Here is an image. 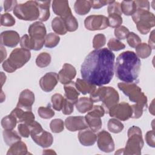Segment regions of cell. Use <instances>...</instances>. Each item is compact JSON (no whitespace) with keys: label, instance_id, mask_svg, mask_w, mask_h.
Returning a JSON list of instances; mask_svg holds the SVG:
<instances>
[{"label":"cell","instance_id":"obj_1","mask_svg":"<svg viewBox=\"0 0 155 155\" xmlns=\"http://www.w3.org/2000/svg\"><path fill=\"white\" fill-rule=\"evenodd\" d=\"M115 55L108 48L91 51L81 65L83 79L97 86L109 84L114 76Z\"/></svg>","mask_w":155,"mask_h":155},{"label":"cell","instance_id":"obj_2","mask_svg":"<svg viewBox=\"0 0 155 155\" xmlns=\"http://www.w3.org/2000/svg\"><path fill=\"white\" fill-rule=\"evenodd\" d=\"M140 66V60L134 51H124L116 58V76L124 82H137Z\"/></svg>","mask_w":155,"mask_h":155},{"label":"cell","instance_id":"obj_3","mask_svg":"<svg viewBox=\"0 0 155 155\" xmlns=\"http://www.w3.org/2000/svg\"><path fill=\"white\" fill-rule=\"evenodd\" d=\"M90 98L93 103L102 102V107L108 113L111 107L119 102V94L113 87L100 86L90 94Z\"/></svg>","mask_w":155,"mask_h":155},{"label":"cell","instance_id":"obj_4","mask_svg":"<svg viewBox=\"0 0 155 155\" xmlns=\"http://www.w3.org/2000/svg\"><path fill=\"white\" fill-rule=\"evenodd\" d=\"M30 58V50L22 48H15L11 52L8 58L2 62V68L8 73H13L22 67L29 61Z\"/></svg>","mask_w":155,"mask_h":155},{"label":"cell","instance_id":"obj_5","mask_svg":"<svg viewBox=\"0 0 155 155\" xmlns=\"http://www.w3.org/2000/svg\"><path fill=\"white\" fill-rule=\"evenodd\" d=\"M127 136L128 140L124 148V154H140L141 150L144 145L141 129L133 125L128 130Z\"/></svg>","mask_w":155,"mask_h":155},{"label":"cell","instance_id":"obj_6","mask_svg":"<svg viewBox=\"0 0 155 155\" xmlns=\"http://www.w3.org/2000/svg\"><path fill=\"white\" fill-rule=\"evenodd\" d=\"M15 16L21 20L33 21L39 19V10L37 1H28L16 5L13 10Z\"/></svg>","mask_w":155,"mask_h":155},{"label":"cell","instance_id":"obj_7","mask_svg":"<svg viewBox=\"0 0 155 155\" xmlns=\"http://www.w3.org/2000/svg\"><path fill=\"white\" fill-rule=\"evenodd\" d=\"M119 89L127 96L131 102L147 107L148 99L142 89L134 82H119L117 84Z\"/></svg>","mask_w":155,"mask_h":155},{"label":"cell","instance_id":"obj_8","mask_svg":"<svg viewBox=\"0 0 155 155\" xmlns=\"http://www.w3.org/2000/svg\"><path fill=\"white\" fill-rule=\"evenodd\" d=\"M132 19L136 24L138 31L142 35H146L155 25L154 15L148 10L137 9L131 16Z\"/></svg>","mask_w":155,"mask_h":155},{"label":"cell","instance_id":"obj_9","mask_svg":"<svg viewBox=\"0 0 155 155\" xmlns=\"http://www.w3.org/2000/svg\"><path fill=\"white\" fill-rule=\"evenodd\" d=\"M28 33L32 42L33 50L35 51L40 50L44 45L47 35L45 25L42 22L36 21L29 26Z\"/></svg>","mask_w":155,"mask_h":155},{"label":"cell","instance_id":"obj_10","mask_svg":"<svg viewBox=\"0 0 155 155\" xmlns=\"http://www.w3.org/2000/svg\"><path fill=\"white\" fill-rule=\"evenodd\" d=\"M30 136L37 145L42 148H48L53 142L52 134L44 130L41 125L35 120L31 123Z\"/></svg>","mask_w":155,"mask_h":155},{"label":"cell","instance_id":"obj_11","mask_svg":"<svg viewBox=\"0 0 155 155\" xmlns=\"http://www.w3.org/2000/svg\"><path fill=\"white\" fill-rule=\"evenodd\" d=\"M109 115L119 120L125 121L131 118L132 115L131 106L127 102L117 103L111 107L108 111Z\"/></svg>","mask_w":155,"mask_h":155},{"label":"cell","instance_id":"obj_12","mask_svg":"<svg viewBox=\"0 0 155 155\" xmlns=\"http://www.w3.org/2000/svg\"><path fill=\"white\" fill-rule=\"evenodd\" d=\"M84 25L86 29L90 31L101 30L108 27L107 17L104 15H90L84 21Z\"/></svg>","mask_w":155,"mask_h":155},{"label":"cell","instance_id":"obj_13","mask_svg":"<svg viewBox=\"0 0 155 155\" xmlns=\"http://www.w3.org/2000/svg\"><path fill=\"white\" fill-rule=\"evenodd\" d=\"M97 147L105 153H111L114 150V142L111 134L105 130L100 131L97 136Z\"/></svg>","mask_w":155,"mask_h":155},{"label":"cell","instance_id":"obj_14","mask_svg":"<svg viewBox=\"0 0 155 155\" xmlns=\"http://www.w3.org/2000/svg\"><path fill=\"white\" fill-rule=\"evenodd\" d=\"M65 126L70 131H76L88 128V125L84 116H69L65 120Z\"/></svg>","mask_w":155,"mask_h":155},{"label":"cell","instance_id":"obj_15","mask_svg":"<svg viewBox=\"0 0 155 155\" xmlns=\"http://www.w3.org/2000/svg\"><path fill=\"white\" fill-rule=\"evenodd\" d=\"M58 74L55 72H48L39 80V86L45 92L51 91L58 82Z\"/></svg>","mask_w":155,"mask_h":155},{"label":"cell","instance_id":"obj_16","mask_svg":"<svg viewBox=\"0 0 155 155\" xmlns=\"http://www.w3.org/2000/svg\"><path fill=\"white\" fill-rule=\"evenodd\" d=\"M0 39L1 45L11 48H14L17 46L21 39L19 33L14 30L2 31L1 34Z\"/></svg>","mask_w":155,"mask_h":155},{"label":"cell","instance_id":"obj_17","mask_svg":"<svg viewBox=\"0 0 155 155\" xmlns=\"http://www.w3.org/2000/svg\"><path fill=\"white\" fill-rule=\"evenodd\" d=\"M59 81L62 84H66L72 81L76 75V70L71 64L65 63L58 73Z\"/></svg>","mask_w":155,"mask_h":155},{"label":"cell","instance_id":"obj_18","mask_svg":"<svg viewBox=\"0 0 155 155\" xmlns=\"http://www.w3.org/2000/svg\"><path fill=\"white\" fill-rule=\"evenodd\" d=\"M52 8L53 12L62 19H65L72 15L68 1H53L52 2Z\"/></svg>","mask_w":155,"mask_h":155},{"label":"cell","instance_id":"obj_19","mask_svg":"<svg viewBox=\"0 0 155 155\" xmlns=\"http://www.w3.org/2000/svg\"><path fill=\"white\" fill-rule=\"evenodd\" d=\"M11 113L16 117L18 122L19 123L31 124L35 119V116L31 110H27L16 106Z\"/></svg>","mask_w":155,"mask_h":155},{"label":"cell","instance_id":"obj_20","mask_svg":"<svg viewBox=\"0 0 155 155\" xmlns=\"http://www.w3.org/2000/svg\"><path fill=\"white\" fill-rule=\"evenodd\" d=\"M35 100V97L33 92L29 89H25L20 93L16 106L27 110H31Z\"/></svg>","mask_w":155,"mask_h":155},{"label":"cell","instance_id":"obj_21","mask_svg":"<svg viewBox=\"0 0 155 155\" xmlns=\"http://www.w3.org/2000/svg\"><path fill=\"white\" fill-rule=\"evenodd\" d=\"M78 139L79 142L85 147L93 145L97 140V135L95 132L90 128L80 130L78 133Z\"/></svg>","mask_w":155,"mask_h":155},{"label":"cell","instance_id":"obj_22","mask_svg":"<svg viewBox=\"0 0 155 155\" xmlns=\"http://www.w3.org/2000/svg\"><path fill=\"white\" fill-rule=\"evenodd\" d=\"M64 91H65V98L68 101L75 104L78 101V97L80 93L77 90L75 82L71 81L64 85Z\"/></svg>","mask_w":155,"mask_h":155},{"label":"cell","instance_id":"obj_23","mask_svg":"<svg viewBox=\"0 0 155 155\" xmlns=\"http://www.w3.org/2000/svg\"><path fill=\"white\" fill-rule=\"evenodd\" d=\"M85 118L88 127L93 131L97 132L101 129L102 123L101 117L88 111L85 115Z\"/></svg>","mask_w":155,"mask_h":155},{"label":"cell","instance_id":"obj_24","mask_svg":"<svg viewBox=\"0 0 155 155\" xmlns=\"http://www.w3.org/2000/svg\"><path fill=\"white\" fill-rule=\"evenodd\" d=\"M75 85L79 92L84 95L87 94H91L96 89V85L80 78H78L76 79Z\"/></svg>","mask_w":155,"mask_h":155},{"label":"cell","instance_id":"obj_25","mask_svg":"<svg viewBox=\"0 0 155 155\" xmlns=\"http://www.w3.org/2000/svg\"><path fill=\"white\" fill-rule=\"evenodd\" d=\"M28 154L26 144L20 140L11 145L7 152V155H25Z\"/></svg>","mask_w":155,"mask_h":155},{"label":"cell","instance_id":"obj_26","mask_svg":"<svg viewBox=\"0 0 155 155\" xmlns=\"http://www.w3.org/2000/svg\"><path fill=\"white\" fill-rule=\"evenodd\" d=\"M37 2L39 10V21H40V22L47 21L50 16V6L51 1H37Z\"/></svg>","mask_w":155,"mask_h":155},{"label":"cell","instance_id":"obj_27","mask_svg":"<svg viewBox=\"0 0 155 155\" xmlns=\"http://www.w3.org/2000/svg\"><path fill=\"white\" fill-rule=\"evenodd\" d=\"M77 110L81 113H85L90 111L93 107V102L90 98L82 97L78 99V102L75 104Z\"/></svg>","mask_w":155,"mask_h":155},{"label":"cell","instance_id":"obj_28","mask_svg":"<svg viewBox=\"0 0 155 155\" xmlns=\"http://www.w3.org/2000/svg\"><path fill=\"white\" fill-rule=\"evenodd\" d=\"M91 8V1L78 0L74 2V10L79 15H85L89 13Z\"/></svg>","mask_w":155,"mask_h":155},{"label":"cell","instance_id":"obj_29","mask_svg":"<svg viewBox=\"0 0 155 155\" xmlns=\"http://www.w3.org/2000/svg\"><path fill=\"white\" fill-rule=\"evenodd\" d=\"M2 136L4 142L8 146H11L15 143L21 140L20 134L13 130H4L2 132Z\"/></svg>","mask_w":155,"mask_h":155},{"label":"cell","instance_id":"obj_30","mask_svg":"<svg viewBox=\"0 0 155 155\" xmlns=\"http://www.w3.org/2000/svg\"><path fill=\"white\" fill-rule=\"evenodd\" d=\"M51 28L58 35H64L67 32L64 19L59 16L55 17L52 20Z\"/></svg>","mask_w":155,"mask_h":155},{"label":"cell","instance_id":"obj_31","mask_svg":"<svg viewBox=\"0 0 155 155\" xmlns=\"http://www.w3.org/2000/svg\"><path fill=\"white\" fill-rule=\"evenodd\" d=\"M152 51V48L151 47L146 43H140L136 47V54L139 58L146 59L148 58Z\"/></svg>","mask_w":155,"mask_h":155},{"label":"cell","instance_id":"obj_32","mask_svg":"<svg viewBox=\"0 0 155 155\" xmlns=\"http://www.w3.org/2000/svg\"><path fill=\"white\" fill-rule=\"evenodd\" d=\"M122 13L126 16H132L136 11L137 8L134 1H123L120 3Z\"/></svg>","mask_w":155,"mask_h":155},{"label":"cell","instance_id":"obj_33","mask_svg":"<svg viewBox=\"0 0 155 155\" xmlns=\"http://www.w3.org/2000/svg\"><path fill=\"white\" fill-rule=\"evenodd\" d=\"M18 120L16 117L10 113V114L5 116L1 120V126L4 130H13Z\"/></svg>","mask_w":155,"mask_h":155},{"label":"cell","instance_id":"obj_34","mask_svg":"<svg viewBox=\"0 0 155 155\" xmlns=\"http://www.w3.org/2000/svg\"><path fill=\"white\" fill-rule=\"evenodd\" d=\"M51 55L47 52L39 53L36 59V64L39 68H44L48 66L51 62Z\"/></svg>","mask_w":155,"mask_h":155},{"label":"cell","instance_id":"obj_35","mask_svg":"<svg viewBox=\"0 0 155 155\" xmlns=\"http://www.w3.org/2000/svg\"><path fill=\"white\" fill-rule=\"evenodd\" d=\"M107 128L110 132L117 134L123 130L124 125L119 120L116 118H111L108 122Z\"/></svg>","mask_w":155,"mask_h":155},{"label":"cell","instance_id":"obj_36","mask_svg":"<svg viewBox=\"0 0 155 155\" xmlns=\"http://www.w3.org/2000/svg\"><path fill=\"white\" fill-rule=\"evenodd\" d=\"M60 41L59 36L54 33H49L45 36L44 46L45 47L51 48L58 45Z\"/></svg>","mask_w":155,"mask_h":155},{"label":"cell","instance_id":"obj_37","mask_svg":"<svg viewBox=\"0 0 155 155\" xmlns=\"http://www.w3.org/2000/svg\"><path fill=\"white\" fill-rule=\"evenodd\" d=\"M38 113L40 117L44 119H48L53 117L55 114L53 110L51 108L50 104L47 107H40L38 109Z\"/></svg>","mask_w":155,"mask_h":155},{"label":"cell","instance_id":"obj_38","mask_svg":"<svg viewBox=\"0 0 155 155\" xmlns=\"http://www.w3.org/2000/svg\"><path fill=\"white\" fill-rule=\"evenodd\" d=\"M63 19L64 21L67 31L73 32L78 29L79 26L78 22L76 18L73 15H71Z\"/></svg>","mask_w":155,"mask_h":155},{"label":"cell","instance_id":"obj_39","mask_svg":"<svg viewBox=\"0 0 155 155\" xmlns=\"http://www.w3.org/2000/svg\"><path fill=\"white\" fill-rule=\"evenodd\" d=\"M107 19L108 27L111 28H117L121 26V24H122V16L118 14H110L108 15Z\"/></svg>","mask_w":155,"mask_h":155},{"label":"cell","instance_id":"obj_40","mask_svg":"<svg viewBox=\"0 0 155 155\" xmlns=\"http://www.w3.org/2000/svg\"><path fill=\"white\" fill-rule=\"evenodd\" d=\"M64 99H65V97L61 94H59V93L54 94L51 98L52 107L56 111H61L62 110Z\"/></svg>","mask_w":155,"mask_h":155},{"label":"cell","instance_id":"obj_41","mask_svg":"<svg viewBox=\"0 0 155 155\" xmlns=\"http://www.w3.org/2000/svg\"><path fill=\"white\" fill-rule=\"evenodd\" d=\"M50 128L54 133H59L64 129V122L61 119H54L50 123Z\"/></svg>","mask_w":155,"mask_h":155},{"label":"cell","instance_id":"obj_42","mask_svg":"<svg viewBox=\"0 0 155 155\" xmlns=\"http://www.w3.org/2000/svg\"><path fill=\"white\" fill-rule=\"evenodd\" d=\"M107 45L110 50L114 51L123 50L125 47V45L123 42L116 38H111L108 41Z\"/></svg>","mask_w":155,"mask_h":155},{"label":"cell","instance_id":"obj_43","mask_svg":"<svg viewBox=\"0 0 155 155\" xmlns=\"http://www.w3.org/2000/svg\"><path fill=\"white\" fill-rule=\"evenodd\" d=\"M106 38L104 34L98 33L96 35L93 39V47L95 50L100 49L105 45Z\"/></svg>","mask_w":155,"mask_h":155},{"label":"cell","instance_id":"obj_44","mask_svg":"<svg viewBox=\"0 0 155 155\" xmlns=\"http://www.w3.org/2000/svg\"><path fill=\"white\" fill-rule=\"evenodd\" d=\"M16 23V21L13 16L8 13H5L1 15V25L5 27L13 26Z\"/></svg>","mask_w":155,"mask_h":155},{"label":"cell","instance_id":"obj_45","mask_svg":"<svg viewBox=\"0 0 155 155\" xmlns=\"http://www.w3.org/2000/svg\"><path fill=\"white\" fill-rule=\"evenodd\" d=\"M31 128V123H20L18 126V131L21 136L23 137H28L30 136Z\"/></svg>","mask_w":155,"mask_h":155},{"label":"cell","instance_id":"obj_46","mask_svg":"<svg viewBox=\"0 0 155 155\" xmlns=\"http://www.w3.org/2000/svg\"><path fill=\"white\" fill-rule=\"evenodd\" d=\"M126 38L128 44L132 48H136L140 43H141V39L134 32H130Z\"/></svg>","mask_w":155,"mask_h":155},{"label":"cell","instance_id":"obj_47","mask_svg":"<svg viewBox=\"0 0 155 155\" xmlns=\"http://www.w3.org/2000/svg\"><path fill=\"white\" fill-rule=\"evenodd\" d=\"M129 33H130V31L128 29V28L123 25H121L117 28H116L114 31L115 37L119 40L125 39Z\"/></svg>","mask_w":155,"mask_h":155},{"label":"cell","instance_id":"obj_48","mask_svg":"<svg viewBox=\"0 0 155 155\" xmlns=\"http://www.w3.org/2000/svg\"><path fill=\"white\" fill-rule=\"evenodd\" d=\"M107 12L108 15L115 13L122 15V13L120 8V4L115 1H111L108 5Z\"/></svg>","mask_w":155,"mask_h":155},{"label":"cell","instance_id":"obj_49","mask_svg":"<svg viewBox=\"0 0 155 155\" xmlns=\"http://www.w3.org/2000/svg\"><path fill=\"white\" fill-rule=\"evenodd\" d=\"M132 108V115L131 118L133 119H139L140 118L143 112V110L146 108L144 106L140 104H134L131 105Z\"/></svg>","mask_w":155,"mask_h":155},{"label":"cell","instance_id":"obj_50","mask_svg":"<svg viewBox=\"0 0 155 155\" xmlns=\"http://www.w3.org/2000/svg\"><path fill=\"white\" fill-rule=\"evenodd\" d=\"M19 43H20V45H21V48L28 50H33L32 42H31V39L28 35L25 34V35H23L21 38Z\"/></svg>","mask_w":155,"mask_h":155},{"label":"cell","instance_id":"obj_51","mask_svg":"<svg viewBox=\"0 0 155 155\" xmlns=\"http://www.w3.org/2000/svg\"><path fill=\"white\" fill-rule=\"evenodd\" d=\"M73 104L68 101L67 99L65 98L62 107V113L65 115H70L71 114L74 110Z\"/></svg>","mask_w":155,"mask_h":155},{"label":"cell","instance_id":"obj_52","mask_svg":"<svg viewBox=\"0 0 155 155\" xmlns=\"http://www.w3.org/2000/svg\"><path fill=\"white\" fill-rule=\"evenodd\" d=\"M145 139L147 143L151 147L154 148L155 147V140H154V130H150L147 132Z\"/></svg>","mask_w":155,"mask_h":155},{"label":"cell","instance_id":"obj_53","mask_svg":"<svg viewBox=\"0 0 155 155\" xmlns=\"http://www.w3.org/2000/svg\"><path fill=\"white\" fill-rule=\"evenodd\" d=\"M17 1L13 0H5L4 1V12L8 13L15 8L17 5Z\"/></svg>","mask_w":155,"mask_h":155},{"label":"cell","instance_id":"obj_54","mask_svg":"<svg viewBox=\"0 0 155 155\" xmlns=\"http://www.w3.org/2000/svg\"><path fill=\"white\" fill-rule=\"evenodd\" d=\"M137 9H142L144 10H150V2L147 0H137L134 1Z\"/></svg>","mask_w":155,"mask_h":155},{"label":"cell","instance_id":"obj_55","mask_svg":"<svg viewBox=\"0 0 155 155\" xmlns=\"http://www.w3.org/2000/svg\"><path fill=\"white\" fill-rule=\"evenodd\" d=\"M89 111L94 114L99 116L101 117H103L105 113V110L104 108L101 105H93L92 109Z\"/></svg>","mask_w":155,"mask_h":155},{"label":"cell","instance_id":"obj_56","mask_svg":"<svg viewBox=\"0 0 155 155\" xmlns=\"http://www.w3.org/2000/svg\"><path fill=\"white\" fill-rule=\"evenodd\" d=\"M111 1H91V7L94 9H99L106 5H108Z\"/></svg>","mask_w":155,"mask_h":155},{"label":"cell","instance_id":"obj_57","mask_svg":"<svg viewBox=\"0 0 155 155\" xmlns=\"http://www.w3.org/2000/svg\"><path fill=\"white\" fill-rule=\"evenodd\" d=\"M152 49H154L155 48V43H154V30H153L150 33L149 39H148V44Z\"/></svg>","mask_w":155,"mask_h":155},{"label":"cell","instance_id":"obj_58","mask_svg":"<svg viewBox=\"0 0 155 155\" xmlns=\"http://www.w3.org/2000/svg\"><path fill=\"white\" fill-rule=\"evenodd\" d=\"M1 62H3L7 57V51L3 45L1 46Z\"/></svg>","mask_w":155,"mask_h":155},{"label":"cell","instance_id":"obj_59","mask_svg":"<svg viewBox=\"0 0 155 155\" xmlns=\"http://www.w3.org/2000/svg\"><path fill=\"white\" fill-rule=\"evenodd\" d=\"M5 81H6V75L3 72H1V87H2L3 84L5 83Z\"/></svg>","mask_w":155,"mask_h":155},{"label":"cell","instance_id":"obj_60","mask_svg":"<svg viewBox=\"0 0 155 155\" xmlns=\"http://www.w3.org/2000/svg\"><path fill=\"white\" fill-rule=\"evenodd\" d=\"M154 100L153 99L151 102V103L150 104V107H149V111L150 113H151L152 115H154Z\"/></svg>","mask_w":155,"mask_h":155},{"label":"cell","instance_id":"obj_61","mask_svg":"<svg viewBox=\"0 0 155 155\" xmlns=\"http://www.w3.org/2000/svg\"><path fill=\"white\" fill-rule=\"evenodd\" d=\"M43 154H56L53 150H44L43 151Z\"/></svg>","mask_w":155,"mask_h":155},{"label":"cell","instance_id":"obj_62","mask_svg":"<svg viewBox=\"0 0 155 155\" xmlns=\"http://www.w3.org/2000/svg\"><path fill=\"white\" fill-rule=\"evenodd\" d=\"M124 154V148L119 149L117 151L115 152V154Z\"/></svg>","mask_w":155,"mask_h":155}]
</instances>
